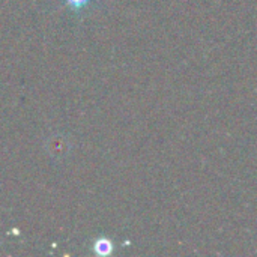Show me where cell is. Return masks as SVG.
Returning a JSON list of instances; mask_svg holds the SVG:
<instances>
[{
    "label": "cell",
    "mask_w": 257,
    "mask_h": 257,
    "mask_svg": "<svg viewBox=\"0 0 257 257\" xmlns=\"http://www.w3.org/2000/svg\"><path fill=\"white\" fill-rule=\"evenodd\" d=\"M68 2H69V3H77V2H78V3H80V6H81L86 0H68Z\"/></svg>",
    "instance_id": "cell-1"
}]
</instances>
